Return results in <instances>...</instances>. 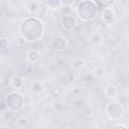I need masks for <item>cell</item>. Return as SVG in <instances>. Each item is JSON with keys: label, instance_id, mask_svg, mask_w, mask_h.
<instances>
[{"label": "cell", "instance_id": "27", "mask_svg": "<svg viewBox=\"0 0 129 129\" xmlns=\"http://www.w3.org/2000/svg\"><path fill=\"white\" fill-rule=\"evenodd\" d=\"M69 82H74L75 81V76L73 75V74H70L69 75V80H68Z\"/></svg>", "mask_w": 129, "mask_h": 129}, {"label": "cell", "instance_id": "5", "mask_svg": "<svg viewBox=\"0 0 129 129\" xmlns=\"http://www.w3.org/2000/svg\"><path fill=\"white\" fill-rule=\"evenodd\" d=\"M27 11L30 14V16L37 17L41 19L42 21L47 16L48 8L43 4L42 1H32L27 3Z\"/></svg>", "mask_w": 129, "mask_h": 129}, {"label": "cell", "instance_id": "28", "mask_svg": "<svg viewBox=\"0 0 129 129\" xmlns=\"http://www.w3.org/2000/svg\"><path fill=\"white\" fill-rule=\"evenodd\" d=\"M0 129H9L7 126H5V125H1L0 126Z\"/></svg>", "mask_w": 129, "mask_h": 129}, {"label": "cell", "instance_id": "7", "mask_svg": "<svg viewBox=\"0 0 129 129\" xmlns=\"http://www.w3.org/2000/svg\"><path fill=\"white\" fill-rule=\"evenodd\" d=\"M69 42H68V39L62 36V35H57V36H54L51 40V47L53 50L55 51H62L67 48Z\"/></svg>", "mask_w": 129, "mask_h": 129}, {"label": "cell", "instance_id": "6", "mask_svg": "<svg viewBox=\"0 0 129 129\" xmlns=\"http://www.w3.org/2000/svg\"><path fill=\"white\" fill-rule=\"evenodd\" d=\"M116 17H117V13H116V10L114 7L104 8L101 11V19L107 25L113 24L116 20Z\"/></svg>", "mask_w": 129, "mask_h": 129}, {"label": "cell", "instance_id": "20", "mask_svg": "<svg viewBox=\"0 0 129 129\" xmlns=\"http://www.w3.org/2000/svg\"><path fill=\"white\" fill-rule=\"evenodd\" d=\"M12 118H13V112L7 110V111H5V112L2 113V119L4 121H10Z\"/></svg>", "mask_w": 129, "mask_h": 129}, {"label": "cell", "instance_id": "22", "mask_svg": "<svg viewBox=\"0 0 129 129\" xmlns=\"http://www.w3.org/2000/svg\"><path fill=\"white\" fill-rule=\"evenodd\" d=\"M52 108H53L54 111L59 112V111H61V110L63 109V105H62V103H60V102H53V103H52Z\"/></svg>", "mask_w": 129, "mask_h": 129}, {"label": "cell", "instance_id": "2", "mask_svg": "<svg viewBox=\"0 0 129 129\" xmlns=\"http://www.w3.org/2000/svg\"><path fill=\"white\" fill-rule=\"evenodd\" d=\"M75 12L78 18L83 22L93 20L98 14V7L93 0H84L78 2L75 7Z\"/></svg>", "mask_w": 129, "mask_h": 129}, {"label": "cell", "instance_id": "15", "mask_svg": "<svg viewBox=\"0 0 129 129\" xmlns=\"http://www.w3.org/2000/svg\"><path fill=\"white\" fill-rule=\"evenodd\" d=\"M85 64V59L82 57H77L72 61V68L74 70H80Z\"/></svg>", "mask_w": 129, "mask_h": 129}, {"label": "cell", "instance_id": "25", "mask_svg": "<svg viewBox=\"0 0 129 129\" xmlns=\"http://www.w3.org/2000/svg\"><path fill=\"white\" fill-rule=\"evenodd\" d=\"M84 114H85V116L86 117H92L93 115H94V112H93V110L92 109H90V108H87L86 110H85V112H84Z\"/></svg>", "mask_w": 129, "mask_h": 129}, {"label": "cell", "instance_id": "9", "mask_svg": "<svg viewBox=\"0 0 129 129\" xmlns=\"http://www.w3.org/2000/svg\"><path fill=\"white\" fill-rule=\"evenodd\" d=\"M104 95L111 100H114L118 96V89L113 84H108L104 89Z\"/></svg>", "mask_w": 129, "mask_h": 129}, {"label": "cell", "instance_id": "23", "mask_svg": "<svg viewBox=\"0 0 129 129\" xmlns=\"http://www.w3.org/2000/svg\"><path fill=\"white\" fill-rule=\"evenodd\" d=\"M112 129H128V126L124 123H117L112 127Z\"/></svg>", "mask_w": 129, "mask_h": 129}, {"label": "cell", "instance_id": "1", "mask_svg": "<svg viewBox=\"0 0 129 129\" xmlns=\"http://www.w3.org/2000/svg\"><path fill=\"white\" fill-rule=\"evenodd\" d=\"M44 22L34 16L24 17L18 26L20 37L26 42H35L39 40L44 33Z\"/></svg>", "mask_w": 129, "mask_h": 129}, {"label": "cell", "instance_id": "24", "mask_svg": "<svg viewBox=\"0 0 129 129\" xmlns=\"http://www.w3.org/2000/svg\"><path fill=\"white\" fill-rule=\"evenodd\" d=\"M50 94H51L53 97H58V96L61 94V92H60V90H59L58 88H53V89L50 90Z\"/></svg>", "mask_w": 129, "mask_h": 129}, {"label": "cell", "instance_id": "19", "mask_svg": "<svg viewBox=\"0 0 129 129\" xmlns=\"http://www.w3.org/2000/svg\"><path fill=\"white\" fill-rule=\"evenodd\" d=\"M9 45V41L6 37H0V50H4L8 47Z\"/></svg>", "mask_w": 129, "mask_h": 129}, {"label": "cell", "instance_id": "3", "mask_svg": "<svg viewBox=\"0 0 129 129\" xmlns=\"http://www.w3.org/2000/svg\"><path fill=\"white\" fill-rule=\"evenodd\" d=\"M5 108L13 113L20 111L24 106V97L18 91H12L8 93L4 100Z\"/></svg>", "mask_w": 129, "mask_h": 129}, {"label": "cell", "instance_id": "12", "mask_svg": "<svg viewBox=\"0 0 129 129\" xmlns=\"http://www.w3.org/2000/svg\"><path fill=\"white\" fill-rule=\"evenodd\" d=\"M31 92L35 95H40L44 92V85L41 81H34L31 84Z\"/></svg>", "mask_w": 129, "mask_h": 129}, {"label": "cell", "instance_id": "16", "mask_svg": "<svg viewBox=\"0 0 129 129\" xmlns=\"http://www.w3.org/2000/svg\"><path fill=\"white\" fill-rule=\"evenodd\" d=\"M101 40H102V34L100 32H94L90 35V41L92 43L98 44L101 42Z\"/></svg>", "mask_w": 129, "mask_h": 129}, {"label": "cell", "instance_id": "8", "mask_svg": "<svg viewBox=\"0 0 129 129\" xmlns=\"http://www.w3.org/2000/svg\"><path fill=\"white\" fill-rule=\"evenodd\" d=\"M60 23H61V26L63 29L73 30L77 26L78 21H77V18L75 16H73L72 14H64V15H62V17L60 19Z\"/></svg>", "mask_w": 129, "mask_h": 129}, {"label": "cell", "instance_id": "13", "mask_svg": "<svg viewBox=\"0 0 129 129\" xmlns=\"http://www.w3.org/2000/svg\"><path fill=\"white\" fill-rule=\"evenodd\" d=\"M94 2L98 8H102V9L108 8V7H113L116 3L114 0H95Z\"/></svg>", "mask_w": 129, "mask_h": 129}, {"label": "cell", "instance_id": "10", "mask_svg": "<svg viewBox=\"0 0 129 129\" xmlns=\"http://www.w3.org/2000/svg\"><path fill=\"white\" fill-rule=\"evenodd\" d=\"M25 58L30 63H36L40 58V52L36 49H28L25 52Z\"/></svg>", "mask_w": 129, "mask_h": 129}, {"label": "cell", "instance_id": "17", "mask_svg": "<svg viewBox=\"0 0 129 129\" xmlns=\"http://www.w3.org/2000/svg\"><path fill=\"white\" fill-rule=\"evenodd\" d=\"M27 125H28V120H27V118H25V117H19V118L16 120V126H17L18 128H20V129L26 128Z\"/></svg>", "mask_w": 129, "mask_h": 129}, {"label": "cell", "instance_id": "14", "mask_svg": "<svg viewBox=\"0 0 129 129\" xmlns=\"http://www.w3.org/2000/svg\"><path fill=\"white\" fill-rule=\"evenodd\" d=\"M43 4L49 9L52 10H56V9H60V2L56 1V0H48V1H42Z\"/></svg>", "mask_w": 129, "mask_h": 129}, {"label": "cell", "instance_id": "4", "mask_svg": "<svg viewBox=\"0 0 129 129\" xmlns=\"http://www.w3.org/2000/svg\"><path fill=\"white\" fill-rule=\"evenodd\" d=\"M105 113L113 121L120 120L124 115V107L118 101H111L105 107Z\"/></svg>", "mask_w": 129, "mask_h": 129}, {"label": "cell", "instance_id": "26", "mask_svg": "<svg viewBox=\"0 0 129 129\" xmlns=\"http://www.w3.org/2000/svg\"><path fill=\"white\" fill-rule=\"evenodd\" d=\"M80 92H81V89H80V88H75V89L73 90V93H74L75 95H79Z\"/></svg>", "mask_w": 129, "mask_h": 129}, {"label": "cell", "instance_id": "21", "mask_svg": "<svg viewBox=\"0 0 129 129\" xmlns=\"http://www.w3.org/2000/svg\"><path fill=\"white\" fill-rule=\"evenodd\" d=\"M60 2V8L61 7H71L75 4V1L74 0H62V1H59Z\"/></svg>", "mask_w": 129, "mask_h": 129}, {"label": "cell", "instance_id": "18", "mask_svg": "<svg viewBox=\"0 0 129 129\" xmlns=\"http://www.w3.org/2000/svg\"><path fill=\"white\" fill-rule=\"evenodd\" d=\"M93 75H94V77H96L97 79H100V78H103V77H104L105 71H104V69H103L102 67H97V68L94 69Z\"/></svg>", "mask_w": 129, "mask_h": 129}, {"label": "cell", "instance_id": "11", "mask_svg": "<svg viewBox=\"0 0 129 129\" xmlns=\"http://www.w3.org/2000/svg\"><path fill=\"white\" fill-rule=\"evenodd\" d=\"M10 85L16 89V90H20L24 87V80L22 77L20 76H13L10 80Z\"/></svg>", "mask_w": 129, "mask_h": 129}, {"label": "cell", "instance_id": "29", "mask_svg": "<svg viewBox=\"0 0 129 129\" xmlns=\"http://www.w3.org/2000/svg\"><path fill=\"white\" fill-rule=\"evenodd\" d=\"M99 129H107V128H105V127H102V128H99Z\"/></svg>", "mask_w": 129, "mask_h": 129}]
</instances>
